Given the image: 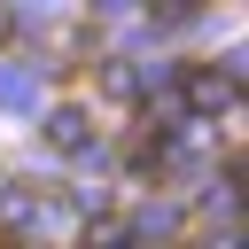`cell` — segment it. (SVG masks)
Here are the masks:
<instances>
[{"mask_svg": "<svg viewBox=\"0 0 249 249\" xmlns=\"http://www.w3.org/2000/svg\"><path fill=\"white\" fill-rule=\"evenodd\" d=\"M179 86H187V109H195V117H218V109H233V70H210V62H195Z\"/></svg>", "mask_w": 249, "mask_h": 249, "instance_id": "obj_1", "label": "cell"}, {"mask_svg": "<svg viewBox=\"0 0 249 249\" xmlns=\"http://www.w3.org/2000/svg\"><path fill=\"white\" fill-rule=\"evenodd\" d=\"M124 163H132V171L148 179V171H163V163H171V140H163V132H132V148H124Z\"/></svg>", "mask_w": 249, "mask_h": 249, "instance_id": "obj_2", "label": "cell"}, {"mask_svg": "<svg viewBox=\"0 0 249 249\" xmlns=\"http://www.w3.org/2000/svg\"><path fill=\"white\" fill-rule=\"evenodd\" d=\"M47 140H54V148H86V117H78V109H54Z\"/></svg>", "mask_w": 249, "mask_h": 249, "instance_id": "obj_3", "label": "cell"}, {"mask_svg": "<svg viewBox=\"0 0 249 249\" xmlns=\"http://www.w3.org/2000/svg\"><path fill=\"white\" fill-rule=\"evenodd\" d=\"M148 8H156V16H163V23H187V16H195V8H202V0H148Z\"/></svg>", "mask_w": 249, "mask_h": 249, "instance_id": "obj_4", "label": "cell"}, {"mask_svg": "<svg viewBox=\"0 0 249 249\" xmlns=\"http://www.w3.org/2000/svg\"><path fill=\"white\" fill-rule=\"evenodd\" d=\"M8 39H16V23H8V8H0V47H8Z\"/></svg>", "mask_w": 249, "mask_h": 249, "instance_id": "obj_5", "label": "cell"}]
</instances>
